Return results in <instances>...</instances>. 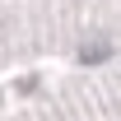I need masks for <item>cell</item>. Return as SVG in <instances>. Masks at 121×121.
I'll use <instances>...</instances> for the list:
<instances>
[{
    "mask_svg": "<svg viewBox=\"0 0 121 121\" xmlns=\"http://www.w3.org/2000/svg\"><path fill=\"white\" fill-rule=\"evenodd\" d=\"M107 56H112V47H84V51H79L84 65H98V60H107Z\"/></svg>",
    "mask_w": 121,
    "mask_h": 121,
    "instance_id": "cell-1",
    "label": "cell"
}]
</instances>
